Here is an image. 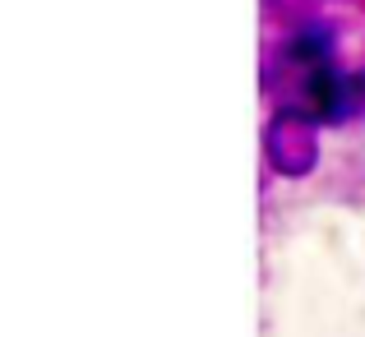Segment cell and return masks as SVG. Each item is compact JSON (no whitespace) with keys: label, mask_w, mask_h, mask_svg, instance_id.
Instances as JSON below:
<instances>
[{"label":"cell","mask_w":365,"mask_h":337,"mask_svg":"<svg viewBox=\"0 0 365 337\" xmlns=\"http://www.w3.org/2000/svg\"><path fill=\"white\" fill-rule=\"evenodd\" d=\"M264 152L273 171L282 176H305L314 167V120L310 111H277L264 130Z\"/></svg>","instance_id":"6da1fadb"}]
</instances>
